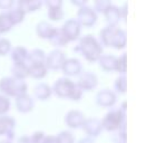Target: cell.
Segmentation results:
<instances>
[{"mask_svg": "<svg viewBox=\"0 0 146 143\" xmlns=\"http://www.w3.org/2000/svg\"><path fill=\"white\" fill-rule=\"evenodd\" d=\"M27 84L25 81L15 77H2L0 80V92L6 97H18L27 94Z\"/></svg>", "mask_w": 146, "mask_h": 143, "instance_id": "2", "label": "cell"}, {"mask_svg": "<svg viewBox=\"0 0 146 143\" xmlns=\"http://www.w3.org/2000/svg\"><path fill=\"white\" fill-rule=\"evenodd\" d=\"M116 101H117V95L115 94V92L108 88H104L96 94V103L99 106L110 107L116 103Z\"/></svg>", "mask_w": 146, "mask_h": 143, "instance_id": "10", "label": "cell"}, {"mask_svg": "<svg viewBox=\"0 0 146 143\" xmlns=\"http://www.w3.org/2000/svg\"><path fill=\"white\" fill-rule=\"evenodd\" d=\"M15 5V1L12 0H0V9L1 10H10L12 8V6Z\"/></svg>", "mask_w": 146, "mask_h": 143, "instance_id": "38", "label": "cell"}, {"mask_svg": "<svg viewBox=\"0 0 146 143\" xmlns=\"http://www.w3.org/2000/svg\"><path fill=\"white\" fill-rule=\"evenodd\" d=\"M8 15H9V18H10V20H11V23L13 26L23 23V21H24L25 16H26L24 12L18 8V7H16V8L12 7L11 9L8 11Z\"/></svg>", "mask_w": 146, "mask_h": 143, "instance_id": "27", "label": "cell"}, {"mask_svg": "<svg viewBox=\"0 0 146 143\" xmlns=\"http://www.w3.org/2000/svg\"><path fill=\"white\" fill-rule=\"evenodd\" d=\"M42 3L44 2L40 0H19L17 2V7L26 15L28 12L36 11L38 9H40Z\"/></svg>", "mask_w": 146, "mask_h": 143, "instance_id": "19", "label": "cell"}, {"mask_svg": "<svg viewBox=\"0 0 146 143\" xmlns=\"http://www.w3.org/2000/svg\"><path fill=\"white\" fill-rule=\"evenodd\" d=\"M17 143H33L31 140H30V136H20L18 140H17Z\"/></svg>", "mask_w": 146, "mask_h": 143, "instance_id": "41", "label": "cell"}, {"mask_svg": "<svg viewBox=\"0 0 146 143\" xmlns=\"http://www.w3.org/2000/svg\"><path fill=\"white\" fill-rule=\"evenodd\" d=\"M118 27H114V26H107L104 29L100 30L99 33V44L105 46V47H111L113 45V40H114V36L117 30Z\"/></svg>", "mask_w": 146, "mask_h": 143, "instance_id": "14", "label": "cell"}, {"mask_svg": "<svg viewBox=\"0 0 146 143\" xmlns=\"http://www.w3.org/2000/svg\"><path fill=\"white\" fill-rule=\"evenodd\" d=\"M48 18L52 21H58L64 18V11L61 7L57 8H49L48 9Z\"/></svg>", "mask_w": 146, "mask_h": 143, "instance_id": "33", "label": "cell"}, {"mask_svg": "<svg viewBox=\"0 0 146 143\" xmlns=\"http://www.w3.org/2000/svg\"><path fill=\"white\" fill-rule=\"evenodd\" d=\"M10 71H11L12 77H15L17 80L24 81L25 78L28 76V66H27V64H13Z\"/></svg>", "mask_w": 146, "mask_h": 143, "instance_id": "26", "label": "cell"}, {"mask_svg": "<svg viewBox=\"0 0 146 143\" xmlns=\"http://www.w3.org/2000/svg\"><path fill=\"white\" fill-rule=\"evenodd\" d=\"M77 86L84 91H93L98 84L97 76L92 72H83L77 81Z\"/></svg>", "mask_w": 146, "mask_h": 143, "instance_id": "8", "label": "cell"}, {"mask_svg": "<svg viewBox=\"0 0 146 143\" xmlns=\"http://www.w3.org/2000/svg\"><path fill=\"white\" fill-rule=\"evenodd\" d=\"M49 41L52 46H56V47H65L69 43L67 40L66 36L64 35V33L61 31V28H56L55 29V33L50 37Z\"/></svg>", "mask_w": 146, "mask_h": 143, "instance_id": "24", "label": "cell"}, {"mask_svg": "<svg viewBox=\"0 0 146 143\" xmlns=\"http://www.w3.org/2000/svg\"><path fill=\"white\" fill-rule=\"evenodd\" d=\"M46 134L44 132L38 131L33 133V135L30 136V140L33 143H45V140H46Z\"/></svg>", "mask_w": 146, "mask_h": 143, "instance_id": "36", "label": "cell"}, {"mask_svg": "<svg viewBox=\"0 0 146 143\" xmlns=\"http://www.w3.org/2000/svg\"><path fill=\"white\" fill-rule=\"evenodd\" d=\"M82 128H83L84 132L88 135V138H90V139L98 136L100 134V132L103 131V126H102L100 120L95 119V118L86 119Z\"/></svg>", "mask_w": 146, "mask_h": 143, "instance_id": "13", "label": "cell"}, {"mask_svg": "<svg viewBox=\"0 0 146 143\" xmlns=\"http://www.w3.org/2000/svg\"><path fill=\"white\" fill-rule=\"evenodd\" d=\"M51 87L46 83H38L34 87V96L39 101H46L51 95Z\"/></svg>", "mask_w": 146, "mask_h": 143, "instance_id": "21", "label": "cell"}, {"mask_svg": "<svg viewBox=\"0 0 146 143\" xmlns=\"http://www.w3.org/2000/svg\"><path fill=\"white\" fill-rule=\"evenodd\" d=\"M45 143H57L56 136H52V135H47V136H46V140H45Z\"/></svg>", "mask_w": 146, "mask_h": 143, "instance_id": "42", "label": "cell"}, {"mask_svg": "<svg viewBox=\"0 0 146 143\" xmlns=\"http://www.w3.org/2000/svg\"><path fill=\"white\" fill-rule=\"evenodd\" d=\"M82 30V26L77 23L76 19H69L65 21L64 26L61 27V31L66 36L68 41H75L79 38Z\"/></svg>", "mask_w": 146, "mask_h": 143, "instance_id": "9", "label": "cell"}, {"mask_svg": "<svg viewBox=\"0 0 146 143\" xmlns=\"http://www.w3.org/2000/svg\"><path fill=\"white\" fill-rule=\"evenodd\" d=\"M67 59L65 56V53L60 49H54L46 56V67L47 69H54V71H58L61 69L65 60Z\"/></svg>", "mask_w": 146, "mask_h": 143, "instance_id": "6", "label": "cell"}, {"mask_svg": "<svg viewBox=\"0 0 146 143\" xmlns=\"http://www.w3.org/2000/svg\"><path fill=\"white\" fill-rule=\"evenodd\" d=\"M111 5L110 0H96L94 2V11L96 12H100V13H104V12L107 10V8Z\"/></svg>", "mask_w": 146, "mask_h": 143, "instance_id": "32", "label": "cell"}, {"mask_svg": "<svg viewBox=\"0 0 146 143\" xmlns=\"http://www.w3.org/2000/svg\"><path fill=\"white\" fill-rule=\"evenodd\" d=\"M78 143H94V141H93V139H90V138H83Z\"/></svg>", "mask_w": 146, "mask_h": 143, "instance_id": "44", "label": "cell"}, {"mask_svg": "<svg viewBox=\"0 0 146 143\" xmlns=\"http://www.w3.org/2000/svg\"><path fill=\"white\" fill-rule=\"evenodd\" d=\"M12 23L9 18L8 12H1L0 13V33H7L9 30H11Z\"/></svg>", "mask_w": 146, "mask_h": 143, "instance_id": "28", "label": "cell"}, {"mask_svg": "<svg viewBox=\"0 0 146 143\" xmlns=\"http://www.w3.org/2000/svg\"><path fill=\"white\" fill-rule=\"evenodd\" d=\"M76 87V83L70 81L68 77H60L52 85L51 91L61 98H69Z\"/></svg>", "mask_w": 146, "mask_h": 143, "instance_id": "4", "label": "cell"}, {"mask_svg": "<svg viewBox=\"0 0 146 143\" xmlns=\"http://www.w3.org/2000/svg\"><path fill=\"white\" fill-rule=\"evenodd\" d=\"M0 35H1V33H0Z\"/></svg>", "mask_w": 146, "mask_h": 143, "instance_id": "46", "label": "cell"}, {"mask_svg": "<svg viewBox=\"0 0 146 143\" xmlns=\"http://www.w3.org/2000/svg\"><path fill=\"white\" fill-rule=\"evenodd\" d=\"M0 143H12L11 141H8V140H1Z\"/></svg>", "mask_w": 146, "mask_h": 143, "instance_id": "45", "label": "cell"}, {"mask_svg": "<svg viewBox=\"0 0 146 143\" xmlns=\"http://www.w3.org/2000/svg\"><path fill=\"white\" fill-rule=\"evenodd\" d=\"M16 107L21 113H28L34 108V100L28 94L16 97Z\"/></svg>", "mask_w": 146, "mask_h": 143, "instance_id": "16", "label": "cell"}, {"mask_svg": "<svg viewBox=\"0 0 146 143\" xmlns=\"http://www.w3.org/2000/svg\"><path fill=\"white\" fill-rule=\"evenodd\" d=\"M11 50V43L6 38H0V56H6Z\"/></svg>", "mask_w": 146, "mask_h": 143, "instance_id": "34", "label": "cell"}, {"mask_svg": "<svg viewBox=\"0 0 146 143\" xmlns=\"http://www.w3.org/2000/svg\"><path fill=\"white\" fill-rule=\"evenodd\" d=\"M114 87H115V91L124 94L127 92V78H126V75H119L115 82H114Z\"/></svg>", "mask_w": 146, "mask_h": 143, "instance_id": "29", "label": "cell"}, {"mask_svg": "<svg viewBox=\"0 0 146 143\" xmlns=\"http://www.w3.org/2000/svg\"><path fill=\"white\" fill-rule=\"evenodd\" d=\"M61 71L66 76H79L83 73V65L77 58H68L65 60Z\"/></svg>", "mask_w": 146, "mask_h": 143, "instance_id": "12", "label": "cell"}, {"mask_svg": "<svg viewBox=\"0 0 146 143\" xmlns=\"http://www.w3.org/2000/svg\"><path fill=\"white\" fill-rule=\"evenodd\" d=\"M10 56L13 64H26L28 57V50L25 47L17 46L10 50Z\"/></svg>", "mask_w": 146, "mask_h": 143, "instance_id": "23", "label": "cell"}, {"mask_svg": "<svg viewBox=\"0 0 146 143\" xmlns=\"http://www.w3.org/2000/svg\"><path fill=\"white\" fill-rule=\"evenodd\" d=\"M72 3L75 5V6H78L79 8H80V7H84V6L87 5V2H86V1H76V0H73V1H72Z\"/></svg>", "mask_w": 146, "mask_h": 143, "instance_id": "43", "label": "cell"}, {"mask_svg": "<svg viewBox=\"0 0 146 143\" xmlns=\"http://www.w3.org/2000/svg\"><path fill=\"white\" fill-rule=\"evenodd\" d=\"M46 63V54L42 49L35 48L31 51H28L27 57V65H34V64H45Z\"/></svg>", "mask_w": 146, "mask_h": 143, "instance_id": "20", "label": "cell"}, {"mask_svg": "<svg viewBox=\"0 0 146 143\" xmlns=\"http://www.w3.org/2000/svg\"><path fill=\"white\" fill-rule=\"evenodd\" d=\"M124 120H126V112H123L119 108V110L110 111L107 114H105V116L100 122L103 129L108 132H114L118 130Z\"/></svg>", "mask_w": 146, "mask_h": 143, "instance_id": "3", "label": "cell"}, {"mask_svg": "<svg viewBox=\"0 0 146 143\" xmlns=\"http://www.w3.org/2000/svg\"><path fill=\"white\" fill-rule=\"evenodd\" d=\"M28 66V76L36 78V80H41L47 75V67L45 64H34V65H27Z\"/></svg>", "mask_w": 146, "mask_h": 143, "instance_id": "22", "label": "cell"}, {"mask_svg": "<svg viewBox=\"0 0 146 143\" xmlns=\"http://www.w3.org/2000/svg\"><path fill=\"white\" fill-rule=\"evenodd\" d=\"M127 13H128V2H125V5L122 8H119V15H121V19H124V21L126 23L127 20Z\"/></svg>", "mask_w": 146, "mask_h": 143, "instance_id": "40", "label": "cell"}, {"mask_svg": "<svg viewBox=\"0 0 146 143\" xmlns=\"http://www.w3.org/2000/svg\"><path fill=\"white\" fill-rule=\"evenodd\" d=\"M55 27L51 24H49L48 21H40L36 26V33L39 38L41 39H50V37L55 33Z\"/></svg>", "mask_w": 146, "mask_h": 143, "instance_id": "18", "label": "cell"}, {"mask_svg": "<svg viewBox=\"0 0 146 143\" xmlns=\"http://www.w3.org/2000/svg\"><path fill=\"white\" fill-rule=\"evenodd\" d=\"M15 128L16 121L11 116L0 115V136L5 135L8 141H12L15 139Z\"/></svg>", "mask_w": 146, "mask_h": 143, "instance_id": "7", "label": "cell"}, {"mask_svg": "<svg viewBox=\"0 0 146 143\" xmlns=\"http://www.w3.org/2000/svg\"><path fill=\"white\" fill-rule=\"evenodd\" d=\"M116 72H118L121 75H126V72H127V54L126 53L117 57Z\"/></svg>", "mask_w": 146, "mask_h": 143, "instance_id": "30", "label": "cell"}, {"mask_svg": "<svg viewBox=\"0 0 146 143\" xmlns=\"http://www.w3.org/2000/svg\"><path fill=\"white\" fill-rule=\"evenodd\" d=\"M45 5L49 8H57V7H62V1L61 0H47L45 1Z\"/></svg>", "mask_w": 146, "mask_h": 143, "instance_id": "39", "label": "cell"}, {"mask_svg": "<svg viewBox=\"0 0 146 143\" xmlns=\"http://www.w3.org/2000/svg\"><path fill=\"white\" fill-rule=\"evenodd\" d=\"M10 108V101L8 97L0 94V115H5Z\"/></svg>", "mask_w": 146, "mask_h": 143, "instance_id": "35", "label": "cell"}, {"mask_svg": "<svg viewBox=\"0 0 146 143\" xmlns=\"http://www.w3.org/2000/svg\"><path fill=\"white\" fill-rule=\"evenodd\" d=\"M57 143H75L74 134L70 131H61L56 136Z\"/></svg>", "mask_w": 146, "mask_h": 143, "instance_id": "31", "label": "cell"}, {"mask_svg": "<svg viewBox=\"0 0 146 143\" xmlns=\"http://www.w3.org/2000/svg\"><path fill=\"white\" fill-rule=\"evenodd\" d=\"M126 44H127L126 31L121 29V28H117L115 36H114V40H113L111 47L116 48V49H123V48L126 47Z\"/></svg>", "mask_w": 146, "mask_h": 143, "instance_id": "25", "label": "cell"}, {"mask_svg": "<svg viewBox=\"0 0 146 143\" xmlns=\"http://www.w3.org/2000/svg\"><path fill=\"white\" fill-rule=\"evenodd\" d=\"M105 20L107 23V26H114L117 27L118 23L121 21V15H119V8L115 5H110L107 8V10L104 12Z\"/></svg>", "mask_w": 146, "mask_h": 143, "instance_id": "15", "label": "cell"}, {"mask_svg": "<svg viewBox=\"0 0 146 143\" xmlns=\"http://www.w3.org/2000/svg\"><path fill=\"white\" fill-rule=\"evenodd\" d=\"M83 91L77 86V84H76V87H75V90L73 91V93H72V96L69 97V100H72V101H79L80 98H82V96H83Z\"/></svg>", "mask_w": 146, "mask_h": 143, "instance_id": "37", "label": "cell"}, {"mask_svg": "<svg viewBox=\"0 0 146 143\" xmlns=\"http://www.w3.org/2000/svg\"><path fill=\"white\" fill-rule=\"evenodd\" d=\"M99 66L106 72H114L116 71V66H117V57L114 55L110 54H103L99 59L97 60Z\"/></svg>", "mask_w": 146, "mask_h": 143, "instance_id": "17", "label": "cell"}, {"mask_svg": "<svg viewBox=\"0 0 146 143\" xmlns=\"http://www.w3.org/2000/svg\"><path fill=\"white\" fill-rule=\"evenodd\" d=\"M77 23L80 25V26H84V27H93L94 25L96 24L97 21V13L94 11L93 8L88 7L87 5L84 7H80L78 8V11H77Z\"/></svg>", "mask_w": 146, "mask_h": 143, "instance_id": "5", "label": "cell"}, {"mask_svg": "<svg viewBox=\"0 0 146 143\" xmlns=\"http://www.w3.org/2000/svg\"><path fill=\"white\" fill-rule=\"evenodd\" d=\"M118 143H121V142H118Z\"/></svg>", "mask_w": 146, "mask_h": 143, "instance_id": "47", "label": "cell"}, {"mask_svg": "<svg viewBox=\"0 0 146 143\" xmlns=\"http://www.w3.org/2000/svg\"><path fill=\"white\" fill-rule=\"evenodd\" d=\"M85 120L86 118L83 112L77 111V110H72V111H69L66 114V116H65V123L70 129H78V128H82L83 126Z\"/></svg>", "mask_w": 146, "mask_h": 143, "instance_id": "11", "label": "cell"}, {"mask_svg": "<svg viewBox=\"0 0 146 143\" xmlns=\"http://www.w3.org/2000/svg\"><path fill=\"white\" fill-rule=\"evenodd\" d=\"M76 51H79L86 60L95 63L103 55V46L93 35H86L79 39V44L75 47Z\"/></svg>", "mask_w": 146, "mask_h": 143, "instance_id": "1", "label": "cell"}]
</instances>
